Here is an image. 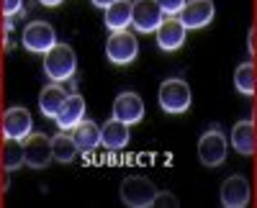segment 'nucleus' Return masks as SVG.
I'll list each match as a JSON object with an SVG mask.
<instances>
[{
	"label": "nucleus",
	"instance_id": "nucleus-23",
	"mask_svg": "<svg viewBox=\"0 0 257 208\" xmlns=\"http://www.w3.org/2000/svg\"><path fill=\"white\" fill-rule=\"evenodd\" d=\"M180 200L175 193H170V190H157L155 200H152V208H178Z\"/></svg>",
	"mask_w": 257,
	"mask_h": 208
},
{
	"label": "nucleus",
	"instance_id": "nucleus-29",
	"mask_svg": "<svg viewBox=\"0 0 257 208\" xmlns=\"http://www.w3.org/2000/svg\"><path fill=\"white\" fill-rule=\"evenodd\" d=\"M0 172H3V141H0Z\"/></svg>",
	"mask_w": 257,
	"mask_h": 208
},
{
	"label": "nucleus",
	"instance_id": "nucleus-15",
	"mask_svg": "<svg viewBox=\"0 0 257 208\" xmlns=\"http://www.w3.org/2000/svg\"><path fill=\"white\" fill-rule=\"evenodd\" d=\"M231 147L242 157H252L257 152V134H254V121H239L231 129Z\"/></svg>",
	"mask_w": 257,
	"mask_h": 208
},
{
	"label": "nucleus",
	"instance_id": "nucleus-8",
	"mask_svg": "<svg viewBox=\"0 0 257 208\" xmlns=\"http://www.w3.org/2000/svg\"><path fill=\"white\" fill-rule=\"evenodd\" d=\"M24 159H26V167H31V170L49 167V162L54 159L52 157V136L31 131L24 139Z\"/></svg>",
	"mask_w": 257,
	"mask_h": 208
},
{
	"label": "nucleus",
	"instance_id": "nucleus-26",
	"mask_svg": "<svg viewBox=\"0 0 257 208\" xmlns=\"http://www.w3.org/2000/svg\"><path fill=\"white\" fill-rule=\"evenodd\" d=\"M90 3H93L95 8H103V11H105V8H108V6H113L116 0H90Z\"/></svg>",
	"mask_w": 257,
	"mask_h": 208
},
{
	"label": "nucleus",
	"instance_id": "nucleus-21",
	"mask_svg": "<svg viewBox=\"0 0 257 208\" xmlns=\"http://www.w3.org/2000/svg\"><path fill=\"white\" fill-rule=\"evenodd\" d=\"M234 88L237 93L252 98L257 93V67L254 62H242V65L234 70Z\"/></svg>",
	"mask_w": 257,
	"mask_h": 208
},
{
	"label": "nucleus",
	"instance_id": "nucleus-32",
	"mask_svg": "<svg viewBox=\"0 0 257 208\" xmlns=\"http://www.w3.org/2000/svg\"><path fill=\"white\" fill-rule=\"evenodd\" d=\"M254 36H257V29H254Z\"/></svg>",
	"mask_w": 257,
	"mask_h": 208
},
{
	"label": "nucleus",
	"instance_id": "nucleus-24",
	"mask_svg": "<svg viewBox=\"0 0 257 208\" xmlns=\"http://www.w3.org/2000/svg\"><path fill=\"white\" fill-rule=\"evenodd\" d=\"M0 11L6 18H16L24 13V0H0Z\"/></svg>",
	"mask_w": 257,
	"mask_h": 208
},
{
	"label": "nucleus",
	"instance_id": "nucleus-12",
	"mask_svg": "<svg viewBox=\"0 0 257 208\" xmlns=\"http://www.w3.org/2000/svg\"><path fill=\"white\" fill-rule=\"evenodd\" d=\"M185 34H188V29L183 26V21L178 16H165L160 29L155 31L157 49L160 52H178L185 44Z\"/></svg>",
	"mask_w": 257,
	"mask_h": 208
},
{
	"label": "nucleus",
	"instance_id": "nucleus-28",
	"mask_svg": "<svg viewBox=\"0 0 257 208\" xmlns=\"http://www.w3.org/2000/svg\"><path fill=\"white\" fill-rule=\"evenodd\" d=\"M13 29H16V18H6V24H3V31H6V34H11Z\"/></svg>",
	"mask_w": 257,
	"mask_h": 208
},
{
	"label": "nucleus",
	"instance_id": "nucleus-14",
	"mask_svg": "<svg viewBox=\"0 0 257 208\" xmlns=\"http://www.w3.org/2000/svg\"><path fill=\"white\" fill-rule=\"evenodd\" d=\"M82 118H85V98L80 93H70L67 100L62 103L59 113L54 116V123L59 131H72Z\"/></svg>",
	"mask_w": 257,
	"mask_h": 208
},
{
	"label": "nucleus",
	"instance_id": "nucleus-10",
	"mask_svg": "<svg viewBox=\"0 0 257 208\" xmlns=\"http://www.w3.org/2000/svg\"><path fill=\"white\" fill-rule=\"evenodd\" d=\"M219 198H221V205L226 208H244L252 200V185L244 175H229L221 182Z\"/></svg>",
	"mask_w": 257,
	"mask_h": 208
},
{
	"label": "nucleus",
	"instance_id": "nucleus-3",
	"mask_svg": "<svg viewBox=\"0 0 257 208\" xmlns=\"http://www.w3.org/2000/svg\"><path fill=\"white\" fill-rule=\"evenodd\" d=\"M157 185L149 180V177H142V175H128L121 180V188H118V195H121V203L128 205V208H149L157 195Z\"/></svg>",
	"mask_w": 257,
	"mask_h": 208
},
{
	"label": "nucleus",
	"instance_id": "nucleus-13",
	"mask_svg": "<svg viewBox=\"0 0 257 208\" xmlns=\"http://www.w3.org/2000/svg\"><path fill=\"white\" fill-rule=\"evenodd\" d=\"M113 118L128 123V126H132V123H139L144 118V100H142V95L134 93V90L118 93L116 100H113Z\"/></svg>",
	"mask_w": 257,
	"mask_h": 208
},
{
	"label": "nucleus",
	"instance_id": "nucleus-30",
	"mask_svg": "<svg viewBox=\"0 0 257 208\" xmlns=\"http://www.w3.org/2000/svg\"><path fill=\"white\" fill-rule=\"evenodd\" d=\"M0 139H3V123H0Z\"/></svg>",
	"mask_w": 257,
	"mask_h": 208
},
{
	"label": "nucleus",
	"instance_id": "nucleus-17",
	"mask_svg": "<svg viewBox=\"0 0 257 208\" xmlns=\"http://www.w3.org/2000/svg\"><path fill=\"white\" fill-rule=\"evenodd\" d=\"M72 139H75V144L80 147V152H93V149H98L100 147V126L95 121H90V118H82L77 126L72 129Z\"/></svg>",
	"mask_w": 257,
	"mask_h": 208
},
{
	"label": "nucleus",
	"instance_id": "nucleus-1",
	"mask_svg": "<svg viewBox=\"0 0 257 208\" xmlns=\"http://www.w3.org/2000/svg\"><path fill=\"white\" fill-rule=\"evenodd\" d=\"M44 72L52 82H67L75 77L77 72V57L75 49L64 41H57V44L44 54Z\"/></svg>",
	"mask_w": 257,
	"mask_h": 208
},
{
	"label": "nucleus",
	"instance_id": "nucleus-22",
	"mask_svg": "<svg viewBox=\"0 0 257 208\" xmlns=\"http://www.w3.org/2000/svg\"><path fill=\"white\" fill-rule=\"evenodd\" d=\"M26 164L24 159V141L3 139V172H16Z\"/></svg>",
	"mask_w": 257,
	"mask_h": 208
},
{
	"label": "nucleus",
	"instance_id": "nucleus-2",
	"mask_svg": "<svg viewBox=\"0 0 257 208\" xmlns=\"http://www.w3.org/2000/svg\"><path fill=\"white\" fill-rule=\"evenodd\" d=\"M157 100H160V108L165 113L180 116V113H185L190 108L193 93H190V85H188L183 77H167L162 85H160Z\"/></svg>",
	"mask_w": 257,
	"mask_h": 208
},
{
	"label": "nucleus",
	"instance_id": "nucleus-27",
	"mask_svg": "<svg viewBox=\"0 0 257 208\" xmlns=\"http://www.w3.org/2000/svg\"><path fill=\"white\" fill-rule=\"evenodd\" d=\"M39 3L44 6V8H57V6H62V3H64V0H39Z\"/></svg>",
	"mask_w": 257,
	"mask_h": 208
},
{
	"label": "nucleus",
	"instance_id": "nucleus-7",
	"mask_svg": "<svg viewBox=\"0 0 257 208\" xmlns=\"http://www.w3.org/2000/svg\"><path fill=\"white\" fill-rule=\"evenodd\" d=\"M162 8L157 0H132V26L139 34H155L162 24Z\"/></svg>",
	"mask_w": 257,
	"mask_h": 208
},
{
	"label": "nucleus",
	"instance_id": "nucleus-11",
	"mask_svg": "<svg viewBox=\"0 0 257 208\" xmlns=\"http://www.w3.org/2000/svg\"><path fill=\"white\" fill-rule=\"evenodd\" d=\"M0 123H3V139H18V141H24L34 131V118H31L29 108H24V106L8 108L3 116H0Z\"/></svg>",
	"mask_w": 257,
	"mask_h": 208
},
{
	"label": "nucleus",
	"instance_id": "nucleus-18",
	"mask_svg": "<svg viewBox=\"0 0 257 208\" xmlns=\"http://www.w3.org/2000/svg\"><path fill=\"white\" fill-rule=\"evenodd\" d=\"M67 95L70 93L62 88V82H52V85H47L39 93V111L47 118H54L59 113V108H62V103L67 100Z\"/></svg>",
	"mask_w": 257,
	"mask_h": 208
},
{
	"label": "nucleus",
	"instance_id": "nucleus-31",
	"mask_svg": "<svg viewBox=\"0 0 257 208\" xmlns=\"http://www.w3.org/2000/svg\"><path fill=\"white\" fill-rule=\"evenodd\" d=\"M254 134H257V118H254Z\"/></svg>",
	"mask_w": 257,
	"mask_h": 208
},
{
	"label": "nucleus",
	"instance_id": "nucleus-6",
	"mask_svg": "<svg viewBox=\"0 0 257 208\" xmlns=\"http://www.w3.org/2000/svg\"><path fill=\"white\" fill-rule=\"evenodd\" d=\"M21 44H24V49L29 54H47L57 44V31H54L52 24H47V21H31L24 29Z\"/></svg>",
	"mask_w": 257,
	"mask_h": 208
},
{
	"label": "nucleus",
	"instance_id": "nucleus-5",
	"mask_svg": "<svg viewBox=\"0 0 257 208\" xmlns=\"http://www.w3.org/2000/svg\"><path fill=\"white\" fill-rule=\"evenodd\" d=\"M105 57H108V62H113V65L118 67H126L132 65V62L139 57V41L134 34L126 31H111L108 41H105Z\"/></svg>",
	"mask_w": 257,
	"mask_h": 208
},
{
	"label": "nucleus",
	"instance_id": "nucleus-25",
	"mask_svg": "<svg viewBox=\"0 0 257 208\" xmlns=\"http://www.w3.org/2000/svg\"><path fill=\"white\" fill-rule=\"evenodd\" d=\"M157 3H160L165 16H178L183 11V6H185V0H157Z\"/></svg>",
	"mask_w": 257,
	"mask_h": 208
},
{
	"label": "nucleus",
	"instance_id": "nucleus-20",
	"mask_svg": "<svg viewBox=\"0 0 257 208\" xmlns=\"http://www.w3.org/2000/svg\"><path fill=\"white\" fill-rule=\"evenodd\" d=\"M80 154V147L72 139V131H59L52 136V157L62 164H70Z\"/></svg>",
	"mask_w": 257,
	"mask_h": 208
},
{
	"label": "nucleus",
	"instance_id": "nucleus-19",
	"mask_svg": "<svg viewBox=\"0 0 257 208\" xmlns=\"http://www.w3.org/2000/svg\"><path fill=\"white\" fill-rule=\"evenodd\" d=\"M103 24L108 31H126L132 26V0H116L113 6H108Z\"/></svg>",
	"mask_w": 257,
	"mask_h": 208
},
{
	"label": "nucleus",
	"instance_id": "nucleus-9",
	"mask_svg": "<svg viewBox=\"0 0 257 208\" xmlns=\"http://www.w3.org/2000/svg\"><path fill=\"white\" fill-rule=\"evenodd\" d=\"M213 16H216V6L213 0H185L183 11L178 13V18L183 21V26L188 31H198V29H206Z\"/></svg>",
	"mask_w": 257,
	"mask_h": 208
},
{
	"label": "nucleus",
	"instance_id": "nucleus-16",
	"mask_svg": "<svg viewBox=\"0 0 257 208\" xmlns=\"http://www.w3.org/2000/svg\"><path fill=\"white\" fill-rule=\"evenodd\" d=\"M128 139H132L128 123H123L113 116L100 126V147H105V149H123L128 144Z\"/></svg>",
	"mask_w": 257,
	"mask_h": 208
},
{
	"label": "nucleus",
	"instance_id": "nucleus-4",
	"mask_svg": "<svg viewBox=\"0 0 257 208\" xmlns=\"http://www.w3.org/2000/svg\"><path fill=\"white\" fill-rule=\"evenodd\" d=\"M226 152H229V139L226 134L221 131V126H208L201 139H198V159L206 167H219L226 159Z\"/></svg>",
	"mask_w": 257,
	"mask_h": 208
}]
</instances>
